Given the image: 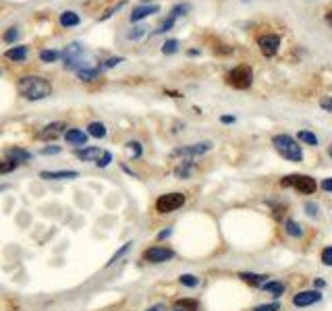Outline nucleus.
<instances>
[{"label":"nucleus","instance_id":"35","mask_svg":"<svg viewBox=\"0 0 332 311\" xmlns=\"http://www.w3.org/2000/svg\"><path fill=\"white\" fill-rule=\"evenodd\" d=\"M187 10H189V4H176V6H172V10H170V17H172V19L183 17V15H187Z\"/></svg>","mask_w":332,"mask_h":311},{"label":"nucleus","instance_id":"21","mask_svg":"<svg viewBox=\"0 0 332 311\" xmlns=\"http://www.w3.org/2000/svg\"><path fill=\"white\" fill-rule=\"evenodd\" d=\"M174 309H179V311H197L199 303L195 301V299H176Z\"/></svg>","mask_w":332,"mask_h":311},{"label":"nucleus","instance_id":"1","mask_svg":"<svg viewBox=\"0 0 332 311\" xmlns=\"http://www.w3.org/2000/svg\"><path fill=\"white\" fill-rule=\"evenodd\" d=\"M17 89L19 94L29 100V102H38V100H44L52 94V85L48 79L44 77H38V75H27V77H21L19 83H17Z\"/></svg>","mask_w":332,"mask_h":311},{"label":"nucleus","instance_id":"5","mask_svg":"<svg viewBox=\"0 0 332 311\" xmlns=\"http://www.w3.org/2000/svg\"><path fill=\"white\" fill-rule=\"evenodd\" d=\"M183 205H185L183 193H164L156 199V212L158 214H172Z\"/></svg>","mask_w":332,"mask_h":311},{"label":"nucleus","instance_id":"34","mask_svg":"<svg viewBox=\"0 0 332 311\" xmlns=\"http://www.w3.org/2000/svg\"><path fill=\"white\" fill-rule=\"evenodd\" d=\"M146 29H148L146 25H139V27H135L133 31H129L127 38H129V40H139V38H144V36H146Z\"/></svg>","mask_w":332,"mask_h":311},{"label":"nucleus","instance_id":"22","mask_svg":"<svg viewBox=\"0 0 332 311\" xmlns=\"http://www.w3.org/2000/svg\"><path fill=\"white\" fill-rule=\"evenodd\" d=\"M191 172H193V162H191V160H183V162L176 166L174 175L179 179H189V177H191Z\"/></svg>","mask_w":332,"mask_h":311},{"label":"nucleus","instance_id":"29","mask_svg":"<svg viewBox=\"0 0 332 311\" xmlns=\"http://www.w3.org/2000/svg\"><path fill=\"white\" fill-rule=\"evenodd\" d=\"M179 282L183 286H187V289H195V286L199 284V278H197V276H193V274H183L181 278H179Z\"/></svg>","mask_w":332,"mask_h":311},{"label":"nucleus","instance_id":"3","mask_svg":"<svg viewBox=\"0 0 332 311\" xmlns=\"http://www.w3.org/2000/svg\"><path fill=\"white\" fill-rule=\"evenodd\" d=\"M280 187H291L301 195H314L318 189V183L310 175H287L280 179Z\"/></svg>","mask_w":332,"mask_h":311},{"label":"nucleus","instance_id":"23","mask_svg":"<svg viewBox=\"0 0 332 311\" xmlns=\"http://www.w3.org/2000/svg\"><path fill=\"white\" fill-rule=\"evenodd\" d=\"M98 75H100V71H98V68H91V66H85V68H81V71H77V77L81 79V81H85V83L96 81Z\"/></svg>","mask_w":332,"mask_h":311},{"label":"nucleus","instance_id":"9","mask_svg":"<svg viewBox=\"0 0 332 311\" xmlns=\"http://www.w3.org/2000/svg\"><path fill=\"white\" fill-rule=\"evenodd\" d=\"M257 46H259V50H262V54L266 56V59H272V56L278 52L280 36H276V33H266V36H262L257 40Z\"/></svg>","mask_w":332,"mask_h":311},{"label":"nucleus","instance_id":"50","mask_svg":"<svg viewBox=\"0 0 332 311\" xmlns=\"http://www.w3.org/2000/svg\"><path fill=\"white\" fill-rule=\"evenodd\" d=\"M187 54H189V56H197V54H199V50H189Z\"/></svg>","mask_w":332,"mask_h":311},{"label":"nucleus","instance_id":"51","mask_svg":"<svg viewBox=\"0 0 332 311\" xmlns=\"http://www.w3.org/2000/svg\"><path fill=\"white\" fill-rule=\"evenodd\" d=\"M4 189H8V185H0V191H4Z\"/></svg>","mask_w":332,"mask_h":311},{"label":"nucleus","instance_id":"8","mask_svg":"<svg viewBox=\"0 0 332 311\" xmlns=\"http://www.w3.org/2000/svg\"><path fill=\"white\" fill-rule=\"evenodd\" d=\"M210 149H212V141H201V143H195V145H185V147L174 149L172 156L191 160V158H195V156H204L206 152H210Z\"/></svg>","mask_w":332,"mask_h":311},{"label":"nucleus","instance_id":"46","mask_svg":"<svg viewBox=\"0 0 332 311\" xmlns=\"http://www.w3.org/2000/svg\"><path fill=\"white\" fill-rule=\"evenodd\" d=\"M235 121H237V119H235V117H229V114H222V117H220V123H222V124H233Z\"/></svg>","mask_w":332,"mask_h":311},{"label":"nucleus","instance_id":"40","mask_svg":"<svg viewBox=\"0 0 332 311\" xmlns=\"http://www.w3.org/2000/svg\"><path fill=\"white\" fill-rule=\"evenodd\" d=\"M123 6H125V2H116V4L112 6V8H108V10H106V13H104V15L100 17V19H102V21H106V19H110V17H112V15L116 13V10H118V8H123Z\"/></svg>","mask_w":332,"mask_h":311},{"label":"nucleus","instance_id":"13","mask_svg":"<svg viewBox=\"0 0 332 311\" xmlns=\"http://www.w3.org/2000/svg\"><path fill=\"white\" fill-rule=\"evenodd\" d=\"M6 158L15 164H25V162H31L33 154L27 152V149H21V147H10V149H6Z\"/></svg>","mask_w":332,"mask_h":311},{"label":"nucleus","instance_id":"25","mask_svg":"<svg viewBox=\"0 0 332 311\" xmlns=\"http://www.w3.org/2000/svg\"><path fill=\"white\" fill-rule=\"evenodd\" d=\"M284 233H287L289 237H301L303 235V226L299 222H295V220H287V222H284Z\"/></svg>","mask_w":332,"mask_h":311},{"label":"nucleus","instance_id":"32","mask_svg":"<svg viewBox=\"0 0 332 311\" xmlns=\"http://www.w3.org/2000/svg\"><path fill=\"white\" fill-rule=\"evenodd\" d=\"M320 261H322L324 266H332V245L322 249V253H320Z\"/></svg>","mask_w":332,"mask_h":311},{"label":"nucleus","instance_id":"27","mask_svg":"<svg viewBox=\"0 0 332 311\" xmlns=\"http://www.w3.org/2000/svg\"><path fill=\"white\" fill-rule=\"evenodd\" d=\"M297 139L301 141V143H305V145H318V137L314 135V133H310V131H299V135H297Z\"/></svg>","mask_w":332,"mask_h":311},{"label":"nucleus","instance_id":"12","mask_svg":"<svg viewBox=\"0 0 332 311\" xmlns=\"http://www.w3.org/2000/svg\"><path fill=\"white\" fill-rule=\"evenodd\" d=\"M40 177L46 181H63V179H77V170H42Z\"/></svg>","mask_w":332,"mask_h":311},{"label":"nucleus","instance_id":"2","mask_svg":"<svg viewBox=\"0 0 332 311\" xmlns=\"http://www.w3.org/2000/svg\"><path fill=\"white\" fill-rule=\"evenodd\" d=\"M272 145H274V149L282 156V158H287L291 160V162H301L303 160V149L299 145L297 139H293L291 135H274L272 137Z\"/></svg>","mask_w":332,"mask_h":311},{"label":"nucleus","instance_id":"19","mask_svg":"<svg viewBox=\"0 0 332 311\" xmlns=\"http://www.w3.org/2000/svg\"><path fill=\"white\" fill-rule=\"evenodd\" d=\"M4 56L8 61H15V62H23L27 59V46H15V48H10L4 52Z\"/></svg>","mask_w":332,"mask_h":311},{"label":"nucleus","instance_id":"42","mask_svg":"<svg viewBox=\"0 0 332 311\" xmlns=\"http://www.w3.org/2000/svg\"><path fill=\"white\" fill-rule=\"evenodd\" d=\"M320 108L326 110V112H332V98L328 96V98H322V100H320Z\"/></svg>","mask_w":332,"mask_h":311},{"label":"nucleus","instance_id":"11","mask_svg":"<svg viewBox=\"0 0 332 311\" xmlns=\"http://www.w3.org/2000/svg\"><path fill=\"white\" fill-rule=\"evenodd\" d=\"M65 129H67V124L61 123V121H56V123L46 124L44 129L38 133V137H40V139H44V141H52V139H58V137L65 133Z\"/></svg>","mask_w":332,"mask_h":311},{"label":"nucleus","instance_id":"24","mask_svg":"<svg viewBox=\"0 0 332 311\" xmlns=\"http://www.w3.org/2000/svg\"><path fill=\"white\" fill-rule=\"evenodd\" d=\"M87 133L91 137H96V139H104V137H106V126H104V123H89L87 124Z\"/></svg>","mask_w":332,"mask_h":311},{"label":"nucleus","instance_id":"15","mask_svg":"<svg viewBox=\"0 0 332 311\" xmlns=\"http://www.w3.org/2000/svg\"><path fill=\"white\" fill-rule=\"evenodd\" d=\"M158 10H160L158 4H139V6H135V10L131 13V23H137V21L146 19V17H150L154 13H158Z\"/></svg>","mask_w":332,"mask_h":311},{"label":"nucleus","instance_id":"45","mask_svg":"<svg viewBox=\"0 0 332 311\" xmlns=\"http://www.w3.org/2000/svg\"><path fill=\"white\" fill-rule=\"evenodd\" d=\"M320 187H322L326 193H332V177H330V179H324V181H322V185H320Z\"/></svg>","mask_w":332,"mask_h":311},{"label":"nucleus","instance_id":"54","mask_svg":"<svg viewBox=\"0 0 332 311\" xmlns=\"http://www.w3.org/2000/svg\"><path fill=\"white\" fill-rule=\"evenodd\" d=\"M241 2H249V0H241Z\"/></svg>","mask_w":332,"mask_h":311},{"label":"nucleus","instance_id":"17","mask_svg":"<svg viewBox=\"0 0 332 311\" xmlns=\"http://www.w3.org/2000/svg\"><path fill=\"white\" fill-rule=\"evenodd\" d=\"M262 289H264L266 293H270L274 299H278V297H282V295H284V291H287V286H284L282 282H276V280H266V282L262 284Z\"/></svg>","mask_w":332,"mask_h":311},{"label":"nucleus","instance_id":"38","mask_svg":"<svg viewBox=\"0 0 332 311\" xmlns=\"http://www.w3.org/2000/svg\"><path fill=\"white\" fill-rule=\"evenodd\" d=\"M305 212H307V216L316 218V216L320 214V207H318V203H314V201H307V203H305Z\"/></svg>","mask_w":332,"mask_h":311},{"label":"nucleus","instance_id":"43","mask_svg":"<svg viewBox=\"0 0 332 311\" xmlns=\"http://www.w3.org/2000/svg\"><path fill=\"white\" fill-rule=\"evenodd\" d=\"M118 62H123V59H121V56H112V59L104 61V66H106V68H114Z\"/></svg>","mask_w":332,"mask_h":311},{"label":"nucleus","instance_id":"49","mask_svg":"<svg viewBox=\"0 0 332 311\" xmlns=\"http://www.w3.org/2000/svg\"><path fill=\"white\" fill-rule=\"evenodd\" d=\"M148 311H166V307H164L162 303H158V305H154V307H150Z\"/></svg>","mask_w":332,"mask_h":311},{"label":"nucleus","instance_id":"44","mask_svg":"<svg viewBox=\"0 0 332 311\" xmlns=\"http://www.w3.org/2000/svg\"><path fill=\"white\" fill-rule=\"evenodd\" d=\"M19 38V31L13 27V29H8L6 33H4V42H15Z\"/></svg>","mask_w":332,"mask_h":311},{"label":"nucleus","instance_id":"28","mask_svg":"<svg viewBox=\"0 0 332 311\" xmlns=\"http://www.w3.org/2000/svg\"><path fill=\"white\" fill-rule=\"evenodd\" d=\"M131 249H133V243H131V241H129V243H127V245H123V247H121V249H118V251L114 253V255L110 257V261H108V263H106V268H110V266H112V263H116V259H118V257H123V255H125V253H129V251H131Z\"/></svg>","mask_w":332,"mask_h":311},{"label":"nucleus","instance_id":"6","mask_svg":"<svg viewBox=\"0 0 332 311\" xmlns=\"http://www.w3.org/2000/svg\"><path fill=\"white\" fill-rule=\"evenodd\" d=\"M83 52H85L83 44H79V42L69 44L67 48L61 52V59L65 61V66L71 68V71H77V62H83V61H79L81 56H83Z\"/></svg>","mask_w":332,"mask_h":311},{"label":"nucleus","instance_id":"47","mask_svg":"<svg viewBox=\"0 0 332 311\" xmlns=\"http://www.w3.org/2000/svg\"><path fill=\"white\" fill-rule=\"evenodd\" d=\"M172 235V228H166V230H162V233H158V241H164V239H168Z\"/></svg>","mask_w":332,"mask_h":311},{"label":"nucleus","instance_id":"53","mask_svg":"<svg viewBox=\"0 0 332 311\" xmlns=\"http://www.w3.org/2000/svg\"><path fill=\"white\" fill-rule=\"evenodd\" d=\"M328 21H332V15H328Z\"/></svg>","mask_w":332,"mask_h":311},{"label":"nucleus","instance_id":"16","mask_svg":"<svg viewBox=\"0 0 332 311\" xmlns=\"http://www.w3.org/2000/svg\"><path fill=\"white\" fill-rule=\"evenodd\" d=\"M65 141H67L69 145H85L87 135L83 133L81 129H69V131L65 133Z\"/></svg>","mask_w":332,"mask_h":311},{"label":"nucleus","instance_id":"41","mask_svg":"<svg viewBox=\"0 0 332 311\" xmlns=\"http://www.w3.org/2000/svg\"><path fill=\"white\" fill-rule=\"evenodd\" d=\"M54 154H61V145H48V147H42V156H54Z\"/></svg>","mask_w":332,"mask_h":311},{"label":"nucleus","instance_id":"36","mask_svg":"<svg viewBox=\"0 0 332 311\" xmlns=\"http://www.w3.org/2000/svg\"><path fill=\"white\" fill-rule=\"evenodd\" d=\"M172 25H174V19H172V17H168V19H164V21H162V25H160L156 31H154V33H156V36H158V33H166V31H168Z\"/></svg>","mask_w":332,"mask_h":311},{"label":"nucleus","instance_id":"31","mask_svg":"<svg viewBox=\"0 0 332 311\" xmlns=\"http://www.w3.org/2000/svg\"><path fill=\"white\" fill-rule=\"evenodd\" d=\"M176 50H179V40H168V42H164V46H162V52H164L166 56L174 54Z\"/></svg>","mask_w":332,"mask_h":311},{"label":"nucleus","instance_id":"39","mask_svg":"<svg viewBox=\"0 0 332 311\" xmlns=\"http://www.w3.org/2000/svg\"><path fill=\"white\" fill-rule=\"evenodd\" d=\"M127 147L131 149V156H133V158H139V156H141V152H144V147H141V145H139L137 141H131V143H127Z\"/></svg>","mask_w":332,"mask_h":311},{"label":"nucleus","instance_id":"52","mask_svg":"<svg viewBox=\"0 0 332 311\" xmlns=\"http://www.w3.org/2000/svg\"><path fill=\"white\" fill-rule=\"evenodd\" d=\"M328 154H330V156H332V143H330V147H328Z\"/></svg>","mask_w":332,"mask_h":311},{"label":"nucleus","instance_id":"30","mask_svg":"<svg viewBox=\"0 0 332 311\" xmlns=\"http://www.w3.org/2000/svg\"><path fill=\"white\" fill-rule=\"evenodd\" d=\"M110 162H112V154H110V149H102V156L98 158L96 166H98V168H106Z\"/></svg>","mask_w":332,"mask_h":311},{"label":"nucleus","instance_id":"20","mask_svg":"<svg viewBox=\"0 0 332 311\" xmlns=\"http://www.w3.org/2000/svg\"><path fill=\"white\" fill-rule=\"evenodd\" d=\"M81 23V17L77 13H73V10H65V13L61 15V25L63 27H75Z\"/></svg>","mask_w":332,"mask_h":311},{"label":"nucleus","instance_id":"55","mask_svg":"<svg viewBox=\"0 0 332 311\" xmlns=\"http://www.w3.org/2000/svg\"><path fill=\"white\" fill-rule=\"evenodd\" d=\"M174 311H179V309H174Z\"/></svg>","mask_w":332,"mask_h":311},{"label":"nucleus","instance_id":"4","mask_svg":"<svg viewBox=\"0 0 332 311\" xmlns=\"http://www.w3.org/2000/svg\"><path fill=\"white\" fill-rule=\"evenodd\" d=\"M224 81H227L231 87H235V89H247V87H251V83H253V71H251V66L239 64V66L231 68V71L227 73V77H224Z\"/></svg>","mask_w":332,"mask_h":311},{"label":"nucleus","instance_id":"48","mask_svg":"<svg viewBox=\"0 0 332 311\" xmlns=\"http://www.w3.org/2000/svg\"><path fill=\"white\" fill-rule=\"evenodd\" d=\"M314 286H316V289H324L326 282H324L322 278H318V280H314Z\"/></svg>","mask_w":332,"mask_h":311},{"label":"nucleus","instance_id":"10","mask_svg":"<svg viewBox=\"0 0 332 311\" xmlns=\"http://www.w3.org/2000/svg\"><path fill=\"white\" fill-rule=\"evenodd\" d=\"M318 301H322V293H320L318 289H314V291H301V293H297V295L293 297V305L295 307H310V305H314Z\"/></svg>","mask_w":332,"mask_h":311},{"label":"nucleus","instance_id":"37","mask_svg":"<svg viewBox=\"0 0 332 311\" xmlns=\"http://www.w3.org/2000/svg\"><path fill=\"white\" fill-rule=\"evenodd\" d=\"M253 311H280V303H264L257 305Z\"/></svg>","mask_w":332,"mask_h":311},{"label":"nucleus","instance_id":"26","mask_svg":"<svg viewBox=\"0 0 332 311\" xmlns=\"http://www.w3.org/2000/svg\"><path fill=\"white\" fill-rule=\"evenodd\" d=\"M58 59H61V50H42L40 52L42 62H56Z\"/></svg>","mask_w":332,"mask_h":311},{"label":"nucleus","instance_id":"7","mask_svg":"<svg viewBox=\"0 0 332 311\" xmlns=\"http://www.w3.org/2000/svg\"><path fill=\"white\" fill-rule=\"evenodd\" d=\"M172 257H174V251L164 247V245H154V247L144 251V259L150 261V263H166Z\"/></svg>","mask_w":332,"mask_h":311},{"label":"nucleus","instance_id":"33","mask_svg":"<svg viewBox=\"0 0 332 311\" xmlns=\"http://www.w3.org/2000/svg\"><path fill=\"white\" fill-rule=\"evenodd\" d=\"M19 164L10 162V160H0V175H8V172H13Z\"/></svg>","mask_w":332,"mask_h":311},{"label":"nucleus","instance_id":"14","mask_svg":"<svg viewBox=\"0 0 332 311\" xmlns=\"http://www.w3.org/2000/svg\"><path fill=\"white\" fill-rule=\"evenodd\" d=\"M75 156L83 162H98V158L102 156V147H81V149H75Z\"/></svg>","mask_w":332,"mask_h":311},{"label":"nucleus","instance_id":"18","mask_svg":"<svg viewBox=\"0 0 332 311\" xmlns=\"http://www.w3.org/2000/svg\"><path fill=\"white\" fill-rule=\"evenodd\" d=\"M239 278H241L243 282H247L249 286H262V284L266 282L268 276H264V274H253V272H241Z\"/></svg>","mask_w":332,"mask_h":311}]
</instances>
